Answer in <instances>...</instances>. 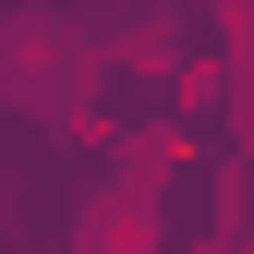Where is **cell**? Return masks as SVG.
Listing matches in <instances>:
<instances>
[{
  "mask_svg": "<svg viewBox=\"0 0 254 254\" xmlns=\"http://www.w3.org/2000/svg\"><path fill=\"white\" fill-rule=\"evenodd\" d=\"M242 121H254V37H242Z\"/></svg>",
  "mask_w": 254,
  "mask_h": 254,
  "instance_id": "7a4b0ae2",
  "label": "cell"
},
{
  "mask_svg": "<svg viewBox=\"0 0 254 254\" xmlns=\"http://www.w3.org/2000/svg\"><path fill=\"white\" fill-rule=\"evenodd\" d=\"M0 97L61 109V24H12V37H0Z\"/></svg>",
  "mask_w": 254,
  "mask_h": 254,
  "instance_id": "6da1fadb",
  "label": "cell"
}]
</instances>
